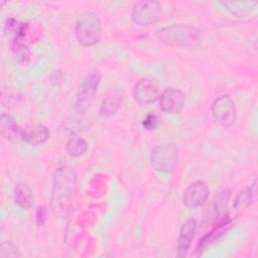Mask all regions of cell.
<instances>
[{
    "instance_id": "4fadbf2b",
    "label": "cell",
    "mask_w": 258,
    "mask_h": 258,
    "mask_svg": "<svg viewBox=\"0 0 258 258\" xmlns=\"http://www.w3.org/2000/svg\"><path fill=\"white\" fill-rule=\"evenodd\" d=\"M219 4L236 17H250L257 14V1H221Z\"/></svg>"
},
{
    "instance_id": "5b68a950",
    "label": "cell",
    "mask_w": 258,
    "mask_h": 258,
    "mask_svg": "<svg viewBox=\"0 0 258 258\" xmlns=\"http://www.w3.org/2000/svg\"><path fill=\"white\" fill-rule=\"evenodd\" d=\"M101 75L98 72H92L83 80L76 98V110L78 113H85L92 105L97 93Z\"/></svg>"
},
{
    "instance_id": "52a82bcc",
    "label": "cell",
    "mask_w": 258,
    "mask_h": 258,
    "mask_svg": "<svg viewBox=\"0 0 258 258\" xmlns=\"http://www.w3.org/2000/svg\"><path fill=\"white\" fill-rule=\"evenodd\" d=\"M160 4L155 1H138L131 11V19L135 24L146 26L155 23L160 16Z\"/></svg>"
},
{
    "instance_id": "5bb4252c",
    "label": "cell",
    "mask_w": 258,
    "mask_h": 258,
    "mask_svg": "<svg viewBox=\"0 0 258 258\" xmlns=\"http://www.w3.org/2000/svg\"><path fill=\"white\" fill-rule=\"evenodd\" d=\"M49 138V130L42 124H32L22 129V141L32 146L45 143Z\"/></svg>"
},
{
    "instance_id": "9a60e30c",
    "label": "cell",
    "mask_w": 258,
    "mask_h": 258,
    "mask_svg": "<svg viewBox=\"0 0 258 258\" xmlns=\"http://www.w3.org/2000/svg\"><path fill=\"white\" fill-rule=\"evenodd\" d=\"M0 132L5 139L11 142L16 143L22 140V129L9 114H2L0 116Z\"/></svg>"
},
{
    "instance_id": "ba28073f",
    "label": "cell",
    "mask_w": 258,
    "mask_h": 258,
    "mask_svg": "<svg viewBox=\"0 0 258 258\" xmlns=\"http://www.w3.org/2000/svg\"><path fill=\"white\" fill-rule=\"evenodd\" d=\"M184 103V94L178 89L168 88L164 90L159 96L160 109L168 114L179 113L183 109Z\"/></svg>"
},
{
    "instance_id": "cb8c5ba5",
    "label": "cell",
    "mask_w": 258,
    "mask_h": 258,
    "mask_svg": "<svg viewBox=\"0 0 258 258\" xmlns=\"http://www.w3.org/2000/svg\"><path fill=\"white\" fill-rule=\"evenodd\" d=\"M14 52L18 60L20 61H26L29 57V50L26 46L23 45H16L14 47Z\"/></svg>"
},
{
    "instance_id": "44dd1931",
    "label": "cell",
    "mask_w": 258,
    "mask_h": 258,
    "mask_svg": "<svg viewBox=\"0 0 258 258\" xmlns=\"http://www.w3.org/2000/svg\"><path fill=\"white\" fill-rule=\"evenodd\" d=\"M5 30L9 34H13L16 39H20L25 36V34L28 30V25L26 23H22L16 19H14V18H9L6 21Z\"/></svg>"
},
{
    "instance_id": "8fae6325",
    "label": "cell",
    "mask_w": 258,
    "mask_h": 258,
    "mask_svg": "<svg viewBox=\"0 0 258 258\" xmlns=\"http://www.w3.org/2000/svg\"><path fill=\"white\" fill-rule=\"evenodd\" d=\"M230 227V219L229 217H222L218 224L215 226V228L209 232L207 235H205L198 243L197 245V256H201L209 246L214 244L216 241H218L229 229Z\"/></svg>"
},
{
    "instance_id": "d4e9b609",
    "label": "cell",
    "mask_w": 258,
    "mask_h": 258,
    "mask_svg": "<svg viewBox=\"0 0 258 258\" xmlns=\"http://www.w3.org/2000/svg\"><path fill=\"white\" fill-rule=\"evenodd\" d=\"M36 220L38 224H42L45 220V211L42 207H38L36 210Z\"/></svg>"
},
{
    "instance_id": "7a4b0ae2",
    "label": "cell",
    "mask_w": 258,
    "mask_h": 258,
    "mask_svg": "<svg viewBox=\"0 0 258 258\" xmlns=\"http://www.w3.org/2000/svg\"><path fill=\"white\" fill-rule=\"evenodd\" d=\"M156 37L172 47H192L202 42L203 33L194 25L173 23L160 28L156 32Z\"/></svg>"
},
{
    "instance_id": "ac0fdd59",
    "label": "cell",
    "mask_w": 258,
    "mask_h": 258,
    "mask_svg": "<svg viewBox=\"0 0 258 258\" xmlns=\"http://www.w3.org/2000/svg\"><path fill=\"white\" fill-rule=\"evenodd\" d=\"M87 150H88L87 141L79 135L72 136L66 144V151L72 157H79L83 155Z\"/></svg>"
},
{
    "instance_id": "d6986e66",
    "label": "cell",
    "mask_w": 258,
    "mask_h": 258,
    "mask_svg": "<svg viewBox=\"0 0 258 258\" xmlns=\"http://www.w3.org/2000/svg\"><path fill=\"white\" fill-rule=\"evenodd\" d=\"M232 196V189L229 187H225L218 191L213 201V209L218 216L224 215L227 210L230 198Z\"/></svg>"
},
{
    "instance_id": "277c9868",
    "label": "cell",
    "mask_w": 258,
    "mask_h": 258,
    "mask_svg": "<svg viewBox=\"0 0 258 258\" xmlns=\"http://www.w3.org/2000/svg\"><path fill=\"white\" fill-rule=\"evenodd\" d=\"M178 160V148L173 143H162L155 146L150 153V164L158 172L170 173Z\"/></svg>"
},
{
    "instance_id": "8992f818",
    "label": "cell",
    "mask_w": 258,
    "mask_h": 258,
    "mask_svg": "<svg viewBox=\"0 0 258 258\" xmlns=\"http://www.w3.org/2000/svg\"><path fill=\"white\" fill-rule=\"evenodd\" d=\"M214 121L224 127L233 125L236 121L235 103L229 95H222L216 98L211 107Z\"/></svg>"
},
{
    "instance_id": "9c48e42d",
    "label": "cell",
    "mask_w": 258,
    "mask_h": 258,
    "mask_svg": "<svg viewBox=\"0 0 258 258\" xmlns=\"http://www.w3.org/2000/svg\"><path fill=\"white\" fill-rule=\"evenodd\" d=\"M134 100L142 105H148L155 102L159 98L157 84L150 79H142L138 81L133 89Z\"/></svg>"
},
{
    "instance_id": "3957f363",
    "label": "cell",
    "mask_w": 258,
    "mask_h": 258,
    "mask_svg": "<svg viewBox=\"0 0 258 258\" xmlns=\"http://www.w3.org/2000/svg\"><path fill=\"white\" fill-rule=\"evenodd\" d=\"M75 36L83 46L96 45L102 37V22L99 16L92 11L82 13L76 22Z\"/></svg>"
},
{
    "instance_id": "7402d4cb",
    "label": "cell",
    "mask_w": 258,
    "mask_h": 258,
    "mask_svg": "<svg viewBox=\"0 0 258 258\" xmlns=\"http://www.w3.org/2000/svg\"><path fill=\"white\" fill-rule=\"evenodd\" d=\"M20 252L18 247L10 242V241H3L0 245V257L1 258H15L19 257Z\"/></svg>"
},
{
    "instance_id": "ffe728a7",
    "label": "cell",
    "mask_w": 258,
    "mask_h": 258,
    "mask_svg": "<svg viewBox=\"0 0 258 258\" xmlns=\"http://www.w3.org/2000/svg\"><path fill=\"white\" fill-rule=\"evenodd\" d=\"M121 106V98L118 96H109L103 100L99 113L102 117H111L117 113Z\"/></svg>"
},
{
    "instance_id": "7c38bea8",
    "label": "cell",
    "mask_w": 258,
    "mask_h": 258,
    "mask_svg": "<svg viewBox=\"0 0 258 258\" xmlns=\"http://www.w3.org/2000/svg\"><path fill=\"white\" fill-rule=\"evenodd\" d=\"M197 229V222L195 219H188L185 221L179 230L178 236V244H177V257H184L191 245L192 239L196 234Z\"/></svg>"
},
{
    "instance_id": "603a6c76",
    "label": "cell",
    "mask_w": 258,
    "mask_h": 258,
    "mask_svg": "<svg viewBox=\"0 0 258 258\" xmlns=\"http://www.w3.org/2000/svg\"><path fill=\"white\" fill-rule=\"evenodd\" d=\"M157 124H158V118L155 114H148L142 121L143 128L148 131L154 130L157 127Z\"/></svg>"
},
{
    "instance_id": "e0dca14e",
    "label": "cell",
    "mask_w": 258,
    "mask_h": 258,
    "mask_svg": "<svg viewBox=\"0 0 258 258\" xmlns=\"http://www.w3.org/2000/svg\"><path fill=\"white\" fill-rule=\"evenodd\" d=\"M14 201L20 208H31L34 198L30 187L25 183H18L14 188Z\"/></svg>"
},
{
    "instance_id": "6da1fadb",
    "label": "cell",
    "mask_w": 258,
    "mask_h": 258,
    "mask_svg": "<svg viewBox=\"0 0 258 258\" xmlns=\"http://www.w3.org/2000/svg\"><path fill=\"white\" fill-rule=\"evenodd\" d=\"M78 189L76 171L69 165L57 167L53 173L50 204L55 215L63 217L69 212Z\"/></svg>"
},
{
    "instance_id": "30bf717a",
    "label": "cell",
    "mask_w": 258,
    "mask_h": 258,
    "mask_svg": "<svg viewBox=\"0 0 258 258\" xmlns=\"http://www.w3.org/2000/svg\"><path fill=\"white\" fill-rule=\"evenodd\" d=\"M209 197V186L201 180L191 182L183 194V204L189 209H197L205 204Z\"/></svg>"
},
{
    "instance_id": "2e32d148",
    "label": "cell",
    "mask_w": 258,
    "mask_h": 258,
    "mask_svg": "<svg viewBox=\"0 0 258 258\" xmlns=\"http://www.w3.org/2000/svg\"><path fill=\"white\" fill-rule=\"evenodd\" d=\"M257 199V179L243 190L239 191L234 200L235 209H246L256 202Z\"/></svg>"
}]
</instances>
